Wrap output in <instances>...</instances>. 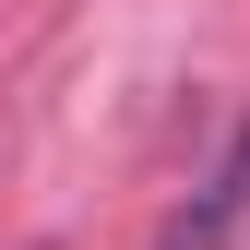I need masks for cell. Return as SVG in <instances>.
<instances>
[{
  "mask_svg": "<svg viewBox=\"0 0 250 250\" xmlns=\"http://www.w3.org/2000/svg\"><path fill=\"white\" fill-rule=\"evenodd\" d=\"M238 214H250V131L227 143V167H214L203 191L167 214V238H155V250H227V227H238Z\"/></svg>",
  "mask_w": 250,
  "mask_h": 250,
  "instance_id": "6da1fadb",
  "label": "cell"
}]
</instances>
